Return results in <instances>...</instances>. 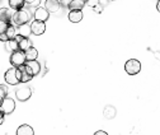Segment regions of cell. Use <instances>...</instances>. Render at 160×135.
Returning a JSON list of instances; mask_svg holds the SVG:
<instances>
[{"instance_id": "26", "label": "cell", "mask_w": 160, "mask_h": 135, "mask_svg": "<svg viewBox=\"0 0 160 135\" xmlns=\"http://www.w3.org/2000/svg\"><path fill=\"white\" fill-rule=\"evenodd\" d=\"M4 112H3V110L2 108H0V125H2L3 124V121H4Z\"/></svg>"}, {"instance_id": "4", "label": "cell", "mask_w": 160, "mask_h": 135, "mask_svg": "<svg viewBox=\"0 0 160 135\" xmlns=\"http://www.w3.org/2000/svg\"><path fill=\"white\" fill-rule=\"evenodd\" d=\"M31 96H32V91H31V88L28 86H26V83H23L22 86H19L15 89V97L21 102L28 101L31 98Z\"/></svg>"}, {"instance_id": "13", "label": "cell", "mask_w": 160, "mask_h": 135, "mask_svg": "<svg viewBox=\"0 0 160 135\" xmlns=\"http://www.w3.org/2000/svg\"><path fill=\"white\" fill-rule=\"evenodd\" d=\"M12 18H13V14L10 13V10L8 8H0V19H2V21L10 23Z\"/></svg>"}, {"instance_id": "14", "label": "cell", "mask_w": 160, "mask_h": 135, "mask_svg": "<svg viewBox=\"0 0 160 135\" xmlns=\"http://www.w3.org/2000/svg\"><path fill=\"white\" fill-rule=\"evenodd\" d=\"M34 130L29 125H21L17 130V135H33Z\"/></svg>"}, {"instance_id": "12", "label": "cell", "mask_w": 160, "mask_h": 135, "mask_svg": "<svg viewBox=\"0 0 160 135\" xmlns=\"http://www.w3.org/2000/svg\"><path fill=\"white\" fill-rule=\"evenodd\" d=\"M45 8L50 13H56L60 10V8H61V4H60V0H46Z\"/></svg>"}, {"instance_id": "2", "label": "cell", "mask_w": 160, "mask_h": 135, "mask_svg": "<svg viewBox=\"0 0 160 135\" xmlns=\"http://www.w3.org/2000/svg\"><path fill=\"white\" fill-rule=\"evenodd\" d=\"M27 61V57H26V52L22 51V50H15V51H12L10 54V64L14 66V68H19L24 65Z\"/></svg>"}, {"instance_id": "3", "label": "cell", "mask_w": 160, "mask_h": 135, "mask_svg": "<svg viewBox=\"0 0 160 135\" xmlns=\"http://www.w3.org/2000/svg\"><path fill=\"white\" fill-rule=\"evenodd\" d=\"M18 69V74H19V79H21V83H27L29 80H32V78L34 76L32 69L29 68V65L26 63L24 65L17 68Z\"/></svg>"}, {"instance_id": "9", "label": "cell", "mask_w": 160, "mask_h": 135, "mask_svg": "<svg viewBox=\"0 0 160 135\" xmlns=\"http://www.w3.org/2000/svg\"><path fill=\"white\" fill-rule=\"evenodd\" d=\"M33 18L37 19V21H42V22H47L48 18H50V12L46 9V8H42L39 7L36 9L34 14H33Z\"/></svg>"}, {"instance_id": "6", "label": "cell", "mask_w": 160, "mask_h": 135, "mask_svg": "<svg viewBox=\"0 0 160 135\" xmlns=\"http://www.w3.org/2000/svg\"><path fill=\"white\" fill-rule=\"evenodd\" d=\"M125 70L128 75H136L141 70V63L136 59H130L125 64Z\"/></svg>"}, {"instance_id": "15", "label": "cell", "mask_w": 160, "mask_h": 135, "mask_svg": "<svg viewBox=\"0 0 160 135\" xmlns=\"http://www.w3.org/2000/svg\"><path fill=\"white\" fill-rule=\"evenodd\" d=\"M17 28H18V33L22 34V36H24V37H28V36L32 33V28H31V26H28V23L17 26Z\"/></svg>"}, {"instance_id": "18", "label": "cell", "mask_w": 160, "mask_h": 135, "mask_svg": "<svg viewBox=\"0 0 160 135\" xmlns=\"http://www.w3.org/2000/svg\"><path fill=\"white\" fill-rule=\"evenodd\" d=\"M26 63L29 65V68L32 69V71H33L34 75H37V74L39 73V70H41V65H39V63H38L37 60H28V61H26Z\"/></svg>"}, {"instance_id": "23", "label": "cell", "mask_w": 160, "mask_h": 135, "mask_svg": "<svg viewBox=\"0 0 160 135\" xmlns=\"http://www.w3.org/2000/svg\"><path fill=\"white\" fill-rule=\"evenodd\" d=\"M9 24H10V23H7V22H4V21H2V19H0V33L7 32Z\"/></svg>"}, {"instance_id": "29", "label": "cell", "mask_w": 160, "mask_h": 135, "mask_svg": "<svg viewBox=\"0 0 160 135\" xmlns=\"http://www.w3.org/2000/svg\"><path fill=\"white\" fill-rule=\"evenodd\" d=\"M34 2H36V0H26V3H27V4H33Z\"/></svg>"}, {"instance_id": "10", "label": "cell", "mask_w": 160, "mask_h": 135, "mask_svg": "<svg viewBox=\"0 0 160 135\" xmlns=\"http://www.w3.org/2000/svg\"><path fill=\"white\" fill-rule=\"evenodd\" d=\"M15 38H17V41H18V44H19V50L26 51L27 49H29V47L32 46V44H31V41H29L28 37H24V36H22V34L18 33V34L15 36Z\"/></svg>"}, {"instance_id": "11", "label": "cell", "mask_w": 160, "mask_h": 135, "mask_svg": "<svg viewBox=\"0 0 160 135\" xmlns=\"http://www.w3.org/2000/svg\"><path fill=\"white\" fill-rule=\"evenodd\" d=\"M68 18H69V21L71 23H79L83 19V12H82V9H72V10H70Z\"/></svg>"}, {"instance_id": "5", "label": "cell", "mask_w": 160, "mask_h": 135, "mask_svg": "<svg viewBox=\"0 0 160 135\" xmlns=\"http://www.w3.org/2000/svg\"><path fill=\"white\" fill-rule=\"evenodd\" d=\"M4 79L9 86H18L21 83V79H19V74H18V69L17 68H10L5 71L4 74Z\"/></svg>"}, {"instance_id": "27", "label": "cell", "mask_w": 160, "mask_h": 135, "mask_svg": "<svg viewBox=\"0 0 160 135\" xmlns=\"http://www.w3.org/2000/svg\"><path fill=\"white\" fill-rule=\"evenodd\" d=\"M94 135H107V132H106V131H102V130H99V131H95Z\"/></svg>"}, {"instance_id": "7", "label": "cell", "mask_w": 160, "mask_h": 135, "mask_svg": "<svg viewBox=\"0 0 160 135\" xmlns=\"http://www.w3.org/2000/svg\"><path fill=\"white\" fill-rule=\"evenodd\" d=\"M31 28H32V33L34 36H41L46 32V22L34 19V21L32 22V24H31Z\"/></svg>"}, {"instance_id": "8", "label": "cell", "mask_w": 160, "mask_h": 135, "mask_svg": "<svg viewBox=\"0 0 160 135\" xmlns=\"http://www.w3.org/2000/svg\"><path fill=\"white\" fill-rule=\"evenodd\" d=\"M0 108L3 110V112L5 115H10L15 110V102H14V100L10 98V97H5L4 101L2 102V105H0Z\"/></svg>"}, {"instance_id": "28", "label": "cell", "mask_w": 160, "mask_h": 135, "mask_svg": "<svg viewBox=\"0 0 160 135\" xmlns=\"http://www.w3.org/2000/svg\"><path fill=\"white\" fill-rule=\"evenodd\" d=\"M156 9H158V12L160 13V0H158V4H156Z\"/></svg>"}, {"instance_id": "25", "label": "cell", "mask_w": 160, "mask_h": 135, "mask_svg": "<svg viewBox=\"0 0 160 135\" xmlns=\"http://www.w3.org/2000/svg\"><path fill=\"white\" fill-rule=\"evenodd\" d=\"M0 41H2V42H8V41H9V37H8L7 32L0 33Z\"/></svg>"}, {"instance_id": "19", "label": "cell", "mask_w": 160, "mask_h": 135, "mask_svg": "<svg viewBox=\"0 0 160 135\" xmlns=\"http://www.w3.org/2000/svg\"><path fill=\"white\" fill-rule=\"evenodd\" d=\"M7 50L8 51H15V50H19V44L17 41V38H12L7 42Z\"/></svg>"}, {"instance_id": "1", "label": "cell", "mask_w": 160, "mask_h": 135, "mask_svg": "<svg viewBox=\"0 0 160 135\" xmlns=\"http://www.w3.org/2000/svg\"><path fill=\"white\" fill-rule=\"evenodd\" d=\"M32 19V15L29 13V10L26 9H21V10H15V13L13 14L12 18V23L15 26H21V24H26Z\"/></svg>"}, {"instance_id": "24", "label": "cell", "mask_w": 160, "mask_h": 135, "mask_svg": "<svg viewBox=\"0 0 160 135\" xmlns=\"http://www.w3.org/2000/svg\"><path fill=\"white\" fill-rule=\"evenodd\" d=\"M98 4H99V0H87V5H89L90 8H94Z\"/></svg>"}, {"instance_id": "17", "label": "cell", "mask_w": 160, "mask_h": 135, "mask_svg": "<svg viewBox=\"0 0 160 135\" xmlns=\"http://www.w3.org/2000/svg\"><path fill=\"white\" fill-rule=\"evenodd\" d=\"M26 57H27V61L28 60H37V56H38V51L36 47L31 46L29 49H27L26 51Z\"/></svg>"}, {"instance_id": "21", "label": "cell", "mask_w": 160, "mask_h": 135, "mask_svg": "<svg viewBox=\"0 0 160 135\" xmlns=\"http://www.w3.org/2000/svg\"><path fill=\"white\" fill-rule=\"evenodd\" d=\"M17 29L18 28H15V24H9L8 26V29H7V34H8V37H9V40H12V38H14L18 33H17Z\"/></svg>"}, {"instance_id": "22", "label": "cell", "mask_w": 160, "mask_h": 135, "mask_svg": "<svg viewBox=\"0 0 160 135\" xmlns=\"http://www.w3.org/2000/svg\"><path fill=\"white\" fill-rule=\"evenodd\" d=\"M7 94H8V88L3 84H0V105H2V102L7 97Z\"/></svg>"}, {"instance_id": "20", "label": "cell", "mask_w": 160, "mask_h": 135, "mask_svg": "<svg viewBox=\"0 0 160 135\" xmlns=\"http://www.w3.org/2000/svg\"><path fill=\"white\" fill-rule=\"evenodd\" d=\"M103 115H104L107 119H113V117L116 116V110H114V107H113V106H107V107L104 108Z\"/></svg>"}, {"instance_id": "16", "label": "cell", "mask_w": 160, "mask_h": 135, "mask_svg": "<svg viewBox=\"0 0 160 135\" xmlns=\"http://www.w3.org/2000/svg\"><path fill=\"white\" fill-rule=\"evenodd\" d=\"M26 0H9V7L14 10H21L24 8Z\"/></svg>"}]
</instances>
